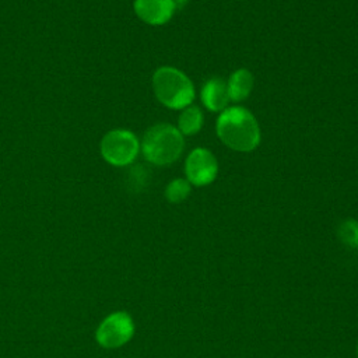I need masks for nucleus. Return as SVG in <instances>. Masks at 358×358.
<instances>
[{
  "label": "nucleus",
  "instance_id": "4",
  "mask_svg": "<svg viewBox=\"0 0 358 358\" xmlns=\"http://www.w3.org/2000/svg\"><path fill=\"white\" fill-rule=\"evenodd\" d=\"M140 151V141L134 133L126 129L108 131L101 140V154L106 162L115 166L131 164Z\"/></svg>",
  "mask_w": 358,
  "mask_h": 358
},
{
  "label": "nucleus",
  "instance_id": "12",
  "mask_svg": "<svg viewBox=\"0 0 358 358\" xmlns=\"http://www.w3.org/2000/svg\"><path fill=\"white\" fill-rule=\"evenodd\" d=\"M338 238L350 248L358 249V221L345 220L338 227Z\"/></svg>",
  "mask_w": 358,
  "mask_h": 358
},
{
  "label": "nucleus",
  "instance_id": "14",
  "mask_svg": "<svg viewBox=\"0 0 358 358\" xmlns=\"http://www.w3.org/2000/svg\"><path fill=\"white\" fill-rule=\"evenodd\" d=\"M357 355H358V347H357Z\"/></svg>",
  "mask_w": 358,
  "mask_h": 358
},
{
  "label": "nucleus",
  "instance_id": "10",
  "mask_svg": "<svg viewBox=\"0 0 358 358\" xmlns=\"http://www.w3.org/2000/svg\"><path fill=\"white\" fill-rule=\"evenodd\" d=\"M204 123V116L201 109L192 103L180 110V115L178 117V130L182 133V136H194L197 134Z\"/></svg>",
  "mask_w": 358,
  "mask_h": 358
},
{
  "label": "nucleus",
  "instance_id": "13",
  "mask_svg": "<svg viewBox=\"0 0 358 358\" xmlns=\"http://www.w3.org/2000/svg\"><path fill=\"white\" fill-rule=\"evenodd\" d=\"M175 1V4L178 6V7H182V6H185L189 0H173Z\"/></svg>",
  "mask_w": 358,
  "mask_h": 358
},
{
  "label": "nucleus",
  "instance_id": "8",
  "mask_svg": "<svg viewBox=\"0 0 358 358\" xmlns=\"http://www.w3.org/2000/svg\"><path fill=\"white\" fill-rule=\"evenodd\" d=\"M200 98L203 105L211 112H222L228 108L229 95L227 88V81L221 77L208 78L200 91Z\"/></svg>",
  "mask_w": 358,
  "mask_h": 358
},
{
  "label": "nucleus",
  "instance_id": "5",
  "mask_svg": "<svg viewBox=\"0 0 358 358\" xmlns=\"http://www.w3.org/2000/svg\"><path fill=\"white\" fill-rule=\"evenodd\" d=\"M134 334V322L127 312L117 310L108 315L96 327L95 340L106 350H115L131 340Z\"/></svg>",
  "mask_w": 358,
  "mask_h": 358
},
{
  "label": "nucleus",
  "instance_id": "3",
  "mask_svg": "<svg viewBox=\"0 0 358 358\" xmlns=\"http://www.w3.org/2000/svg\"><path fill=\"white\" fill-rule=\"evenodd\" d=\"M151 84L155 98L169 109L182 110L194 101L196 94L192 80L176 67H158L152 74Z\"/></svg>",
  "mask_w": 358,
  "mask_h": 358
},
{
  "label": "nucleus",
  "instance_id": "1",
  "mask_svg": "<svg viewBox=\"0 0 358 358\" xmlns=\"http://www.w3.org/2000/svg\"><path fill=\"white\" fill-rule=\"evenodd\" d=\"M215 133L222 144L239 152H250L260 144L262 133L255 115L243 106H228L220 112Z\"/></svg>",
  "mask_w": 358,
  "mask_h": 358
},
{
  "label": "nucleus",
  "instance_id": "9",
  "mask_svg": "<svg viewBox=\"0 0 358 358\" xmlns=\"http://www.w3.org/2000/svg\"><path fill=\"white\" fill-rule=\"evenodd\" d=\"M255 78L253 74L248 69H236L227 81L228 95L231 102H242L245 101L252 90H253Z\"/></svg>",
  "mask_w": 358,
  "mask_h": 358
},
{
  "label": "nucleus",
  "instance_id": "2",
  "mask_svg": "<svg viewBox=\"0 0 358 358\" xmlns=\"http://www.w3.org/2000/svg\"><path fill=\"white\" fill-rule=\"evenodd\" d=\"M140 148L148 162L166 166L180 158L185 148V138L176 126L158 123L147 129Z\"/></svg>",
  "mask_w": 358,
  "mask_h": 358
},
{
  "label": "nucleus",
  "instance_id": "6",
  "mask_svg": "<svg viewBox=\"0 0 358 358\" xmlns=\"http://www.w3.org/2000/svg\"><path fill=\"white\" fill-rule=\"evenodd\" d=\"M185 173L190 185L201 187L213 183L218 175V161L215 155L204 148H193L185 161Z\"/></svg>",
  "mask_w": 358,
  "mask_h": 358
},
{
  "label": "nucleus",
  "instance_id": "7",
  "mask_svg": "<svg viewBox=\"0 0 358 358\" xmlns=\"http://www.w3.org/2000/svg\"><path fill=\"white\" fill-rule=\"evenodd\" d=\"M133 8L145 24L162 25L172 18L176 4L173 0H134Z\"/></svg>",
  "mask_w": 358,
  "mask_h": 358
},
{
  "label": "nucleus",
  "instance_id": "11",
  "mask_svg": "<svg viewBox=\"0 0 358 358\" xmlns=\"http://www.w3.org/2000/svg\"><path fill=\"white\" fill-rule=\"evenodd\" d=\"M192 192V185L186 178H176L171 180L165 187V199L169 203L178 204L185 201Z\"/></svg>",
  "mask_w": 358,
  "mask_h": 358
}]
</instances>
